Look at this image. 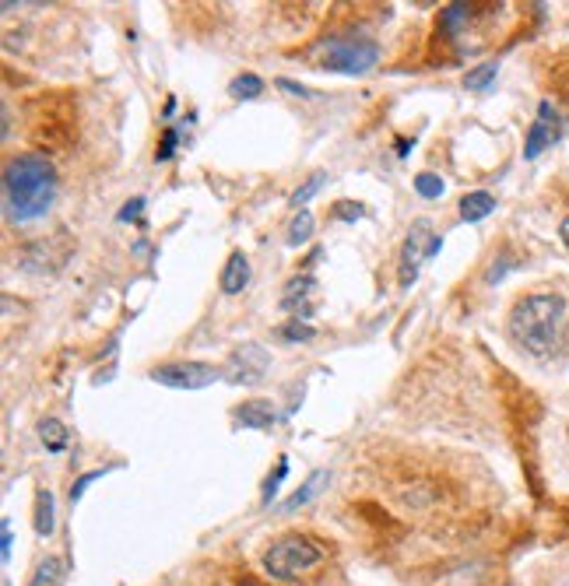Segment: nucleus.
Returning <instances> with one entry per match:
<instances>
[{
  "instance_id": "5701e85b",
  "label": "nucleus",
  "mask_w": 569,
  "mask_h": 586,
  "mask_svg": "<svg viewBox=\"0 0 569 586\" xmlns=\"http://www.w3.org/2000/svg\"><path fill=\"white\" fill-rule=\"evenodd\" d=\"M313 334H317V330H313L306 320H289V323H281V337H285V341H310Z\"/></svg>"
},
{
  "instance_id": "f03ea898",
  "label": "nucleus",
  "mask_w": 569,
  "mask_h": 586,
  "mask_svg": "<svg viewBox=\"0 0 569 586\" xmlns=\"http://www.w3.org/2000/svg\"><path fill=\"white\" fill-rule=\"evenodd\" d=\"M566 330V299L555 292L524 295L510 309V337L527 351V355H552Z\"/></svg>"
},
{
  "instance_id": "7c9ffc66",
  "label": "nucleus",
  "mask_w": 569,
  "mask_h": 586,
  "mask_svg": "<svg viewBox=\"0 0 569 586\" xmlns=\"http://www.w3.org/2000/svg\"><path fill=\"white\" fill-rule=\"evenodd\" d=\"M562 239H566V243H569V218H566V222H562Z\"/></svg>"
},
{
  "instance_id": "aec40b11",
  "label": "nucleus",
  "mask_w": 569,
  "mask_h": 586,
  "mask_svg": "<svg viewBox=\"0 0 569 586\" xmlns=\"http://www.w3.org/2000/svg\"><path fill=\"white\" fill-rule=\"evenodd\" d=\"M324 172H313V176L310 179H306V183L303 186H299V190L296 193H292V208H296V211H306V204H310V197H313V193H317L320 190V186H324Z\"/></svg>"
},
{
  "instance_id": "7ed1b4c3",
  "label": "nucleus",
  "mask_w": 569,
  "mask_h": 586,
  "mask_svg": "<svg viewBox=\"0 0 569 586\" xmlns=\"http://www.w3.org/2000/svg\"><path fill=\"white\" fill-rule=\"evenodd\" d=\"M320 562H324V548L306 534H281L264 551V572L278 583H292L303 572L317 569Z\"/></svg>"
},
{
  "instance_id": "412c9836",
  "label": "nucleus",
  "mask_w": 569,
  "mask_h": 586,
  "mask_svg": "<svg viewBox=\"0 0 569 586\" xmlns=\"http://www.w3.org/2000/svg\"><path fill=\"white\" fill-rule=\"evenodd\" d=\"M310 236H313V215L310 211H299L289 225V246H303Z\"/></svg>"
},
{
  "instance_id": "cd10ccee",
  "label": "nucleus",
  "mask_w": 569,
  "mask_h": 586,
  "mask_svg": "<svg viewBox=\"0 0 569 586\" xmlns=\"http://www.w3.org/2000/svg\"><path fill=\"white\" fill-rule=\"evenodd\" d=\"M278 88H285V92L299 95V99H313V95H317V92H310V88L296 85V81H289V78H281V81H278Z\"/></svg>"
},
{
  "instance_id": "6e6552de",
  "label": "nucleus",
  "mask_w": 569,
  "mask_h": 586,
  "mask_svg": "<svg viewBox=\"0 0 569 586\" xmlns=\"http://www.w3.org/2000/svg\"><path fill=\"white\" fill-rule=\"evenodd\" d=\"M267 365H271V355H267L260 344H243V348L232 351L229 376L236 379V383H260L264 372H267Z\"/></svg>"
},
{
  "instance_id": "4468645a",
  "label": "nucleus",
  "mask_w": 569,
  "mask_h": 586,
  "mask_svg": "<svg viewBox=\"0 0 569 586\" xmlns=\"http://www.w3.org/2000/svg\"><path fill=\"white\" fill-rule=\"evenodd\" d=\"M57 520H53V492L50 488H39L36 492V534L39 537H50Z\"/></svg>"
},
{
  "instance_id": "0eeeda50",
  "label": "nucleus",
  "mask_w": 569,
  "mask_h": 586,
  "mask_svg": "<svg viewBox=\"0 0 569 586\" xmlns=\"http://www.w3.org/2000/svg\"><path fill=\"white\" fill-rule=\"evenodd\" d=\"M559 137H562L559 109H555L548 99H541L538 102V116H534V123H531V134H527V141H524V158H538L541 151L552 148Z\"/></svg>"
},
{
  "instance_id": "393cba45",
  "label": "nucleus",
  "mask_w": 569,
  "mask_h": 586,
  "mask_svg": "<svg viewBox=\"0 0 569 586\" xmlns=\"http://www.w3.org/2000/svg\"><path fill=\"white\" fill-rule=\"evenodd\" d=\"M331 215L338 218V222H355V218L366 215V208H362V204H352V201H338Z\"/></svg>"
},
{
  "instance_id": "a211bd4d",
  "label": "nucleus",
  "mask_w": 569,
  "mask_h": 586,
  "mask_svg": "<svg viewBox=\"0 0 569 586\" xmlns=\"http://www.w3.org/2000/svg\"><path fill=\"white\" fill-rule=\"evenodd\" d=\"M415 190H418V197H425V201H440L443 197V176H436V172H418Z\"/></svg>"
},
{
  "instance_id": "c85d7f7f",
  "label": "nucleus",
  "mask_w": 569,
  "mask_h": 586,
  "mask_svg": "<svg viewBox=\"0 0 569 586\" xmlns=\"http://www.w3.org/2000/svg\"><path fill=\"white\" fill-rule=\"evenodd\" d=\"M11 544H15V534H11V523L4 520V544H0V555H4V562L11 558Z\"/></svg>"
},
{
  "instance_id": "ddd939ff",
  "label": "nucleus",
  "mask_w": 569,
  "mask_h": 586,
  "mask_svg": "<svg viewBox=\"0 0 569 586\" xmlns=\"http://www.w3.org/2000/svg\"><path fill=\"white\" fill-rule=\"evenodd\" d=\"M39 439L50 453H64L71 436H67V425L60 418H46V422H39Z\"/></svg>"
},
{
  "instance_id": "6ab92c4d",
  "label": "nucleus",
  "mask_w": 569,
  "mask_h": 586,
  "mask_svg": "<svg viewBox=\"0 0 569 586\" xmlns=\"http://www.w3.org/2000/svg\"><path fill=\"white\" fill-rule=\"evenodd\" d=\"M496 71H499L496 64H482V67H475V71L464 74V88H471V92H485V88H489L492 81H496Z\"/></svg>"
},
{
  "instance_id": "f257e3e1",
  "label": "nucleus",
  "mask_w": 569,
  "mask_h": 586,
  "mask_svg": "<svg viewBox=\"0 0 569 586\" xmlns=\"http://www.w3.org/2000/svg\"><path fill=\"white\" fill-rule=\"evenodd\" d=\"M57 197V172L53 162L39 151L11 158L4 169V204H8L11 222H32L46 215Z\"/></svg>"
},
{
  "instance_id": "2eb2a0df",
  "label": "nucleus",
  "mask_w": 569,
  "mask_h": 586,
  "mask_svg": "<svg viewBox=\"0 0 569 586\" xmlns=\"http://www.w3.org/2000/svg\"><path fill=\"white\" fill-rule=\"evenodd\" d=\"M327 478H331V474H327V471L310 474V481H306V485L299 488V492L292 495L289 502H285V513H296L299 506H306V502H310V499H317V495H320V485H327Z\"/></svg>"
},
{
  "instance_id": "1a4fd4ad",
  "label": "nucleus",
  "mask_w": 569,
  "mask_h": 586,
  "mask_svg": "<svg viewBox=\"0 0 569 586\" xmlns=\"http://www.w3.org/2000/svg\"><path fill=\"white\" fill-rule=\"evenodd\" d=\"M317 278L313 274H303V278H292L289 285H285V295H281V309L285 313H296V320H306V316L313 313V306H317Z\"/></svg>"
},
{
  "instance_id": "a878e982",
  "label": "nucleus",
  "mask_w": 569,
  "mask_h": 586,
  "mask_svg": "<svg viewBox=\"0 0 569 586\" xmlns=\"http://www.w3.org/2000/svg\"><path fill=\"white\" fill-rule=\"evenodd\" d=\"M141 208H145V201H141V197L127 201V204H123V211H120V222H137V218H141Z\"/></svg>"
},
{
  "instance_id": "9d476101",
  "label": "nucleus",
  "mask_w": 569,
  "mask_h": 586,
  "mask_svg": "<svg viewBox=\"0 0 569 586\" xmlns=\"http://www.w3.org/2000/svg\"><path fill=\"white\" fill-rule=\"evenodd\" d=\"M246 281H250V260H246V253L243 250L229 253V260H225V267H222V278H218L222 292L239 295L246 288Z\"/></svg>"
},
{
  "instance_id": "bb28decb",
  "label": "nucleus",
  "mask_w": 569,
  "mask_h": 586,
  "mask_svg": "<svg viewBox=\"0 0 569 586\" xmlns=\"http://www.w3.org/2000/svg\"><path fill=\"white\" fill-rule=\"evenodd\" d=\"M102 474H106V471H92V474H85V478H78V481H74V488H71V499H81V492H85V488L92 485V481H99Z\"/></svg>"
},
{
  "instance_id": "f3484780",
  "label": "nucleus",
  "mask_w": 569,
  "mask_h": 586,
  "mask_svg": "<svg viewBox=\"0 0 569 586\" xmlns=\"http://www.w3.org/2000/svg\"><path fill=\"white\" fill-rule=\"evenodd\" d=\"M260 92H264V81H260L257 74H239V78L229 85L232 99H257Z\"/></svg>"
},
{
  "instance_id": "dca6fc26",
  "label": "nucleus",
  "mask_w": 569,
  "mask_h": 586,
  "mask_svg": "<svg viewBox=\"0 0 569 586\" xmlns=\"http://www.w3.org/2000/svg\"><path fill=\"white\" fill-rule=\"evenodd\" d=\"M60 579H64V562L50 555L46 562H39V569H36V576H32L29 586H57Z\"/></svg>"
},
{
  "instance_id": "b1692460",
  "label": "nucleus",
  "mask_w": 569,
  "mask_h": 586,
  "mask_svg": "<svg viewBox=\"0 0 569 586\" xmlns=\"http://www.w3.org/2000/svg\"><path fill=\"white\" fill-rule=\"evenodd\" d=\"M176 144H180V130L176 127L162 130V144H159V151H155V162H169V158L176 155Z\"/></svg>"
},
{
  "instance_id": "4be33fe9",
  "label": "nucleus",
  "mask_w": 569,
  "mask_h": 586,
  "mask_svg": "<svg viewBox=\"0 0 569 586\" xmlns=\"http://www.w3.org/2000/svg\"><path fill=\"white\" fill-rule=\"evenodd\" d=\"M285 474H289V460L281 457V460H278V467H274V474L264 481V492H260V502H264V506H271V499L278 495V485L285 481Z\"/></svg>"
},
{
  "instance_id": "423d86ee",
  "label": "nucleus",
  "mask_w": 569,
  "mask_h": 586,
  "mask_svg": "<svg viewBox=\"0 0 569 586\" xmlns=\"http://www.w3.org/2000/svg\"><path fill=\"white\" fill-rule=\"evenodd\" d=\"M152 379L162 386H173V390H204V386L218 383L222 372L208 362H169L152 369Z\"/></svg>"
},
{
  "instance_id": "c756f323",
  "label": "nucleus",
  "mask_w": 569,
  "mask_h": 586,
  "mask_svg": "<svg viewBox=\"0 0 569 586\" xmlns=\"http://www.w3.org/2000/svg\"><path fill=\"white\" fill-rule=\"evenodd\" d=\"M222 586H253V583H246V579H232V583H222Z\"/></svg>"
},
{
  "instance_id": "39448f33",
  "label": "nucleus",
  "mask_w": 569,
  "mask_h": 586,
  "mask_svg": "<svg viewBox=\"0 0 569 586\" xmlns=\"http://www.w3.org/2000/svg\"><path fill=\"white\" fill-rule=\"evenodd\" d=\"M440 253V236L433 232V225L418 218L415 225L408 229V239H404V250H401V271H397V281L401 288H411L422 271L425 260H433Z\"/></svg>"
},
{
  "instance_id": "9b49d317",
  "label": "nucleus",
  "mask_w": 569,
  "mask_h": 586,
  "mask_svg": "<svg viewBox=\"0 0 569 586\" xmlns=\"http://www.w3.org/2000/svg\"><path fill=\"white\" fill-rule=\"evenodd\" d=\"M461 222H482L496 211V197L489 190H475V193H464L461 197Z\"/></svg>"
},
{
  "instance_id": "f8f14e48",
  "label": "nucleus",
  "mask_w": 569,
  "mask_h": 586,
  "mask_svg": "<svg viewBox=\"0 0 569 586\" xmlns=\"http://www.w3.org/2000/svg\"><path fill=\"white\" fill-rule=\"evenodd\" d=\"M236 422L246 429H271L274 425V404L271 401H246L236 408Z\"/></svg>"
},
{
  "instance_id": "20e7f679",
  "label": "nucleus",
  "mask_w": 569,
  "mask_h": 586,
  "mask_svg": "<svg viewBox=\"0 0 569 586\" xmlns=\"http://www.w3.org/2000/svg\"><path fill=\"white\" fill-rule=\"evenodd\" d=\"M380 60V46L362 36H334L324 46V67L338 74H366Z\"/></svg>"
}]
</instances>
